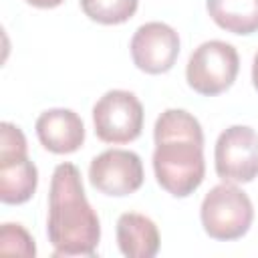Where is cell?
I'll use <instances>...</instances> for the list:
<instances>
[{
    "instance_id": "11",
    "label": "cell",
    "mask_w": 258,
    "mask_h": 258,
    "mask_svg": "<svg viewBox=\"0 0 258 258\" xmlns=\"http://www.w3.org/2000/svg\"><path fill=\"white\" fill-rule=\"evenodd\" d=\"M117 244L127 258H153L159 252V230L151 218L125 212L117 220Z\"/></svg>"
},
{
    "instance_id": "2",
    "label": "cell",
    "mask_w": 258,
    "mask_h": 258,
    "mask_svg": "<svg viewBox=\"0 0 258 258\" xmlns=\"http://www.w3.org/2000/svg\"><path fill=\"white\" fill-rule=\"evenodd\" d=\"M46 234L54 256H93L99 246L101 222L73 163H58L52 171Z\"/></svg>"
},
{
    "instance_id": "12",
    "label": "cell",
    "mask_w": 258,
    "mask_h": 258,
    "mask_svg": "<svg viewBox=\"0 0 258 258\" xmlns=\"http://www.w3.org/2000/svg\"><path fill=\"white\" fill-rule=\"evenodd\" d=\"M212 20L232 34L258 30V0H206Z\"/></svg>"
},
{
    "instance_id": "7",
    "label": "cell",
    "mask_w": 258,
    "mask_h": 258,
    "mask_svg": "<svg viewBox=\"0 0 258 258\" xmlns=\"http://www.w3.org/2000/svg\"><path fill=\"white\" fill-rule=\"evenodd\" d=\"M218 177L228 183H248L258 175V133L246 125H232L220 133L214 149Z\"/></svg>"
},
{
    "instance_id": "9",
    "label": "cell",
    "mask_w": 258,
    "mask_h": 258,
    "mask_svg": "<svg viewBox=\"0 0 258 258\" xmlns=\"http://www.w3.org/2000/svg\"><path fill=\"white\" fill-rule=\"evenodd\" d=\"M131 58L135 67L149 75L167 73L179 54V36L165 22H145L131 38Z\"/></svg>"
},
{
    "instance_id": "4",
    "label": "cell",
    "mask_w": 258,
    "mask_h": 258,
    "mask_svg": "<svg viewBox=\"0 0 258 258\" xmlns=\"http://www.w3.org/2000/svg\"><path fill=\"white\" fill-rule=\"evenodd\" d=\"M38 185V169L26 155V137L20 127L0 125V200L4 204L28 202Z\"/></svg>"
},
{
    "instance_id": "5",
    "label": "cell",
    "mask_w": 258,
    "mask_h": 258,
    "mask_svg": "<svg viewBox=\"0 0 258 258\" xmlns=\"http://www.w3.org/2000/svg\"><path fill=\"white\" fill-rule=\"evenodd\" d=\"M240 71L238 50L224 40H208L202 42L187 60L185 79L187 85L204 95L214 97L228 91Z\"/></svg>"
},
{
    "instance_id": "15",
    "label": "cell",
    "mask_w": 258,
    "mask_h": 258,
    "mask_svg": "<svg viewBox=\"0 0 258 258\" xmlns=\"http://www.w3.org/2000/svg\"><path fill=\"white\" fill-rule=\"evenodd\" d=\"M30 6H36V8H56L60 6L64 0H26Z\"/></svg>"
},
{
    "instance_id": "16",
    "label": "cell",
    "mask_w": 258,
    "mask_h": 258,
    "mask_svg": "<svg viewBox=\"0 0 258 258\" xmlns=\"http://www.w3.org/2000/svg\"><path fill=\"white\" fill-rule=\"evenodd\" d=\"M252 83L258 91V52L254 54V62H252Z\"/></svg>"
},
{
    "instance_id": "13",
    "label": "cell",
    "mask_w": 258,
    "mask_h": 258,
    "mask_svg": "<svg viewBox=\"0 0 258 258\" xmlns=\"http://www.w3.org/2000/svg\"><path fill=\"white\" fill-rule=\"evenodd\" d=\"M139 0H81L83 12L99 24H123L137 12Z\"/></svg>"
},
{
    "instance_id": "3",
    "label": "cell",
    "mask_w": 258,
    "mask_h": 258,
    "mask_svg": "<svg viewBox=\"0 0 258 258\" xmlns=\"http://www.w3.org/2000/svg\"><path fill=\"white\" fill-rule=\"evenodd\" d=\"M200 218L206 234L214 240L230 242L242 238L254 220V208L244 189L236 183L214 185L200 208Z\"/></svg>"
},
{
    "instance_id": "6",
    "label": "cell",
    "mask_w": 258,
    "mask_h": 258,
    "mask_svg": "<svg viewBox=\"0 0 258 258\" xmlns=\"http://www.w3.org/2000/svg\"><path fill=\"white\" fill-rule=\"evenodd\" d=\"M93 125L97 137L105 143L135 141L143 129V105L131 91H107L93 107Z\"/></svg>"
},
{
    "instance_id": "14",
    "label": "cell",
    "mask_w": 258,
    "mask_h": 258,
    "mask_svg": "<svg viewBox=\"0 0 258 258\" xmlns=\"http://www.w3.org/2000/svg\"><path fill=\"white\" fill-rule=\"evenodd\" d=\"M0 252L4 254H18V256H36V246L32 236L20 224H2L0 228Z\"/></svg>"
},
{
    "instance_id": "1",
    "label": "cell",
    "mask_w": 258,
    "mask_h": 258,
    "mask_svg": "<svg viewBox=\"0 0 258 258\" xmlns=\"http://www.w3.org/2000/svg\"><path fill=\"white\" fill-rule=\"evenodd\" d=\"M153 171L157 183L175 198L191 196L204 181V131L183 109H165L153 127Z\"/></svg>"
},
{
    "instance_id": "10",
    "label": "cell",
    "mask_w": 258,
    "mask_h": 258,
    "mask_svg": "<svg viewBox=\"0 0 258 258\" xmlns=\"http://www.w3.org/2000/svg\"><path fill=\"white\" fill-rule=\"evenodd\" d=\"M36 135L50 153H75L85 141V125L73 109H48L36 119Z\"/></svg>"
},
{
    "instance_id": "8",
    "label": "cell",
    "mask_w": 258,
    "mask_h": 258,
    "mask_svg": "<svg viewBox=\"0 0 258 258\" xmlns=\"http://www.w3.org/2000/svg\"><path fill=\"white\" fill-rule=\"evenodd\" d=\"M89 179L105 196L123 198L135 194L143 183L141 157L127 149H107L91 161Z\"/></svg>"
}]
</instances>
